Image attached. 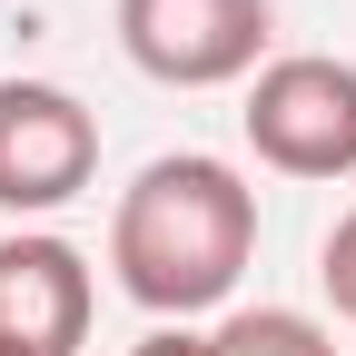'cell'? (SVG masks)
<instances>
[{
	"mask_svg": "<svg viewBox=\"0 0 356 356\" xmlns=\"http://www.w3.org/2000/svg\"><path fill=\"white\" fill-rule=\"evenodd\" d=\"M257 257V188L228 159H149L109 208V267L129 307L149 317H198V307H228L238 277Z\"/></svg>",
	"mask_w": 356,
	"mask_h": 356,
	"instance_id": "obj_1",
	"label": "cell"
},
{
	"mask_svg": "<svg viewBox=\"0 0 356 356\" xmlns=\"http://www.w3.org/2000/svg\"><path fill=\"white\" fill-rule=\"evenodd\" d=\"M238 119L277 178H356V60H327V50L267 60Z\"/></svg>",
	"mask_w": 356,
	"mask_h": 356,
	"instance_id": "obj_2",
	"label": "cell"
},
{
	"mask_svg": "<svg viewBox=\"0 0 356 356\" xmlns=\"http://www.w3.org/2000/svg\"><path fill=\"white\" fill-rule=\"evenodd\" d=\"M267 0H119V50L159 89H228L267 50Z\"/></svg>",
	"mask_w": 356,
	"mask_h": 356,
	"instance_id": "obj_3",
	"label": "cell"
},
{
	"mask_svg": "<svg viewBox=\"0 0 356 356\" xmlns=\"http://www.w3.org/2000/svg\"><path fill=\"white\" fill-rule=\"evenodd\" d=\"M99 178V119L60 79H0V208L50 218Z\"/></svg>",
	"mask_w": 356,
	"mask_h": 356,
	"instance_id": "obj_4",
	"label": "cell"
},
{
	"mask_svg": "<svg viewBox=\"0 0 356 356\" xmlns=\"http://www.w3.org/2000/svg\"><path fill=\"white\" fill-rule=\"evenodd\" d=\"M89 307H99V287H89V257L70 238H50V228L0 238V346L79 356L89 346Z\"/></svg>",
	"mask_w": 356,
	"mask_h": 356,
	"instance_id": "obj_5",
	"label": "cell"
},
{
	"mask_svg": "<svg viewBox=\"0 0 356 356\" xmlns=\"http://www.w3.org/2000/svg\"><path fill=\"white\" fill-rule=\"evenodd\" d=\"M208 346L218 356H337V337L317 317H297V307H238Z\"/></svg>",
	"mask_w": 356,
	"mask_h": 356,
	"instance_id": "obj_6",
	"label": "cell"
},
{
	"mask_svg": "<svg viewBox=\"0 0 356 356\" xmlns=\"http://www.w3.org/2000/svg\"><path fill=\"white\" fill-rule=\"evenodd\" d=\"M317 287H327V307L356 327V208L327 228V248H317Z\"/></svg>",
	"mask_w": 356,
	"mask_h": 356,
	"instance_id": "obj_7",
	"label": "cell"
},
{
	"mask_svg": "<svg viewBox=\"0 0 356 356\" xmlns=\"http://www.w3.org/2000/svg\"><path fill=\"white\" fill-rule=\"evenodd\" d=\"M129 356H218V346H208V337H188V327H159V337H139Z\"/></svg>",
	"mask_w": 356,
	"mask_h": 356,
	"instance_id": "obj_8",
	"label": "cell"
},
{
	"mask_svg": "<svg viewBox=\"0 0 356 356\" xmlns=\"http://www.w3.org/2000/svg\"><path fill=\"white\" fill-rule=\"evenodd\" d=\"M0 356H20V346H0Z\"/></svg>",
	"mask_w": 356,
	"mask_h": 356,
	"instance_id": "obj_9",
	"label": "cell"
}]
</instances>
